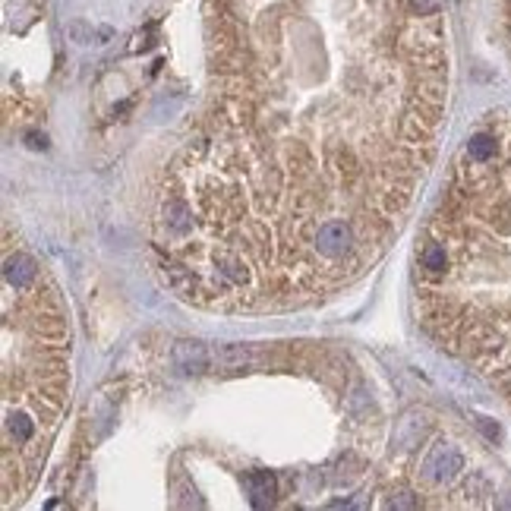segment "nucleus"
I'll list each match as a JSON object with an SVG mask.
<instances>
[{"instance_id": "3", "label": "nucleus", "mask_w": 511, "mask_h": 511, "mask_svg": "<svg viewBox=\"0 0 511 511\" xmlns=\"http://www.w3.org/2000/svg\"><path fill=\"white\" fill-rule=\"evenodd\" d=\"M0 455L4 508L23 505L41 480L73 385V325L45 262L4 224V319H0Z\"/></svg>"}, {"instance_id": "1", "label": "nucleus", "mask_w": 511, "mask_h": 511, "mask_svg": "<svg viewBox=\"0 0 511 511\" xmlns=\"http://www.w3.org/2000/svg\"><path fill=\"white\" fill-rule=\"evenodd\" d=\"M209 85L149 218L196 310L294 312L404 233L451 101L445 0H202Z\"/></svg>"}, {"instance_id": "4", "label": "nucleus", "mask_w": 511, "mask_h": 511, "mask_svg": "<svg viewBox=\"0 0 511 511\" xmlns=\"http://www.w3.org/2000/svg\"><path fill=\"white\" fill-rule=\"evenodd\" d=\"M508 35H511V0H508Z\"/></svg>"}, {"instance_id": "2", "label": "nucleus", "mask_w": 511, "mask_h": 511, "mask_svg": "<svg viewBox=\"0 0 511 511\" xmlns=\"http://www.w3.org/2000/svg\"><path fill=\"white\" fill-rule=\"evenodd\" d=\"M420 325L511 411V111L467 133L413 253Z\"/></svg>"}]
</instances>
